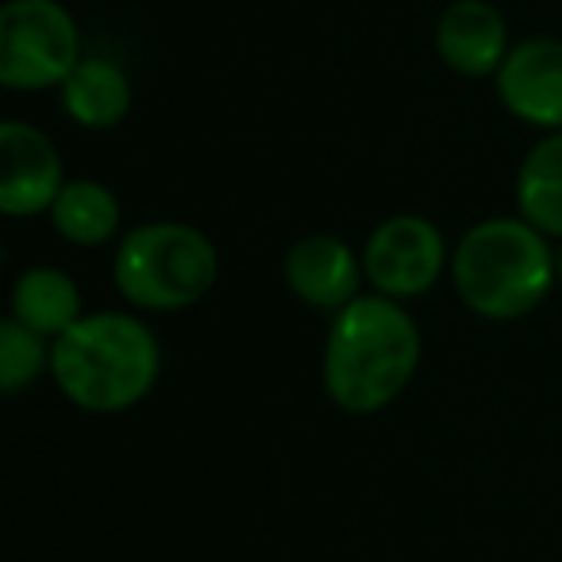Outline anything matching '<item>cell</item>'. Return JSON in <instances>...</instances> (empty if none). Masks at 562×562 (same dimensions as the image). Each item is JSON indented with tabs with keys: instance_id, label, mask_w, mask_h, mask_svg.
<instances>
[{
	"instance_id": "16",
	"label": "cell",
	"mask_w": 562,
	"mask_h": 562,
	"mask_svg": "<svg viewBox=\"0 0 562 562\" xmlns=\"http://www.w3.org/2000/svg\"><path fill=\"white\" fill-rule=\"evenodd\" d=\"M554 270H559V281H562V250H559V258H554Z\"/></svg>"
},
{
	"instance_id": "4",
	"label": "cell",
	"mask_w": 562,
	"mask_h": 562,
	"mask_svg": "<svg viewBox=\"0 0 562 562\" xmlns=\"http://www.w3.org/2000/svg\"><path fill=\"white\" fill-rule=\"evenodd\" d=\"M216 247L189 224H143L124 235L112 262L116 290L139 308L196 305L216 285Z\"/></svg>"
},
{
	"instance_id": "12",
	"label": "cell",
	"mask_w": 562,
	"mask_h": 562,
	"mask_svg": "<svg viewBox=\"0 0 562 562\" xmlns=\"http://www.w3.org/2000/svg\"><path fill=\"white\" fill-rule=\"evenodd\" d=\"M12 316L27 324L40 336H63L66 328L81 321V297L78 285L63 270H27L12 290Z\"/></svg>"
},
{
	"instance_id": "8",
	"label": "cell",
	"mask_w": 562,
	"mask_h": 562,
	"mask_svg": "<svg viewBox=\"0 0 562 562\" xmlns=\"http://www.w3.org/2000/svg\"><path fill=\"white\" fill-rule=\"evenodd\" d=\"M497 93L516 120L536 127H562V43L528 40L505 55Z\"/></svg>"
},
{
	"instance_id": "5",
	"label": "cell",
	"mask_w": 562,
	"mask_h": 562,
	"mask_svg": "<svg viewBox=\"0 0 562 562\" xmlns=\"http://www.w3.org/2000/svg\"><path fill=\"white\" fill-rule=\"evenodd\" d=\"M78 24L58 0H9L0 9V81L9 89L63 86L81 63Z\"/></svg>"
},
{
	"instance_id": "10",
	"label": "cell",
	"mask_w": 562,
	"mask_h": 562,
	"mask_svg": "<svg viewBox=\"0 0 562 562\" xmlns=\"http://www.w3.org/2000/svg\"><path fill=\"white\" fill-rule=\"evenodd\" d=\"M285 278L305 305L344 308L359 297L362 270L347 243L331 239V235H308V239L293 243L290 258H285Z\"/></svg>"
},
{
	"instance_id": "1",
	"label": "cell",
	"mask_w": 562,
	"mask_h": 562,
	"mask_svg": "<svg viewBox=\"0 0 562 562\" xmlns=\"http://www.w3.org/2000/svg\"><path fill=\"white\" fill-rule=\"evenodd\" d=\"M420 362V331L393 297H355L324 344V390L344 413L367 416L401 397Z\"/></svg>"
},
{
	"instance_id": "7",
	"label": "cell",
	"mask_w": 562,
	"mask_h": 562,
	"mask_svg": "<svg viewBox=\"0 0 562 562\" xmlns=\"http://www.w3.org/2000/svg\"><path fill=\"white\" fill-rule=\"evenodd\" d=\"M63 193V158L55 143L32 124L9 120L0 127V209L9 216H35L55 209Z\"/></svg>"
},
{
	"instance_id": "15",
	"label": "cell",
	"mask_w": 562,
	"mask_h": 562,
	"mask_svg": "<svg viewBox=\"0 0 562 562\" xmlns=\"http://www.w3.org/2000/svg\"><path fill=\"white\" fill-rule=\"evenodd\" d=\"M50 362V351L43 347V336L20 324L16 316L0 324V385L4 393H20L40 378V370Z\"/></svg>"
},
{
	"instance_id": "3",
	"label": "cell",
	"mask_w": 562,
	"mask_h": 562,
	"mask_svg": "<svg viewBox=\"0 0 562 562\" xmlns=\"http://www.w3.org/2000/svg\"><path fill=\"white\" fill-rule=\"evenodd\" d=\"M454 290L485 321H516L551 290L554 258L528 220H485L462 235L451 258Z\"/></svg>"
},
{
	"instance_id": "6",
	"label": "cell",
	"mask_w": 562,
	"mask_h": 562,
	"mask_svg": "<svg viewBox=\"0 0 562 562\" xmlns=\"http://www.w3.org/2000/svg\"><path fill=\"white\" fill-rule=\"evenodd\" d=\"M443 235L424 216H393L367 239V278L385 297H420L443 270Z\"/></svg>"
},
{
	"instance_id": "2",
	"label": "cell",
	"mask_w": 562,
	"mask_h": 562,
	"mask_svg": "<svg viewBox=\"0 0 562 562\" xmlns=\"http://www.w3.org/2000/svg\"><path fill=\"white\" fill-rule=\"evenodd\" d=\"M158 339L124 313L81 316L50 347V370L66 397L86 413H124L158 378Z\"/></svg>"
},
{
	"instance_id": "13",
	"label": "cell",
	"mask_w": 562,
	"mask_h": 562,
	"mask_svg": "<svg viewBox=\"0 0 562 562\" xmlns=\"http://www.w3.org/2000/svg\"><path fill=\"white\" fill-rule=\"evenodd\" d=\"M516 204L543 235H562V132L547 135L524 158L516 178Z\"/></svg>"
},
{
	"instance_id": "11",
	"label": "cell",
	"mask_w": 562,
	"mask_h": 562,
	"mask_svg": "<svg viewBox=\"0 0 562 562\" xmlns=\"http://www.w3.org/2000/svg\"><path fill=\"white\" fill-rule=\"evenodd\" d=\"M63 104L81 127H116L132 109V86L109 58H81L63 81Z\"/></svg>"
},
{
	"instance_id": "9",
	"label": "cell",
	"mask_w": 562,
	"mask_h": 562,
	"mask_svg": "<svg viewBox=\"0 0 562 562\" xmlns=\"http://www.w3.org/2000/svg\"><path fill=\"white\" fill-rule=\"evenodd\" d=\"M439 58L462 78H485L505 63V20L485 0H454L436 24Z\"/></svg>"
},
{
	"instance_id": "14",
	"label": "cell",
	"mask_w": 562,
	"mask_h": 562,
	"mask_svg": "<svg viewBox=\"0 0 562 562\" xmlns=\"http://www.w3.org/2000/svg\"><path fill=\"white\" fill-rule=\"evenodd\" d=\"M50 212H55L58 235L78 243V247L109 243L120 227V204L112 196V189H104L101 181H70V186H63Z\"/></svg>"
}]
</instances>
